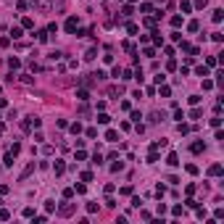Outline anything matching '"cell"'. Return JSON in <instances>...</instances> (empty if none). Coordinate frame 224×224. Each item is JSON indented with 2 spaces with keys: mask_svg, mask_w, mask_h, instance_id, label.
Here are the masks:
<instances>
[{
  "mask_svg": "<svg viewBox=\"0 0 224 224\" xmlns=\"http://www.w3.org/2000/svg\"><path fill=\"white\" fill-rule=\"evenodd\" d=\"M179 8H182L184 13H190V11H192V3H187V0H182V3H179Z\"/></svg>",
  "mask_w": 224,
  "mask_h": 224,
  "instance_id": "16",
  "label": "cell"
},
{
  "mask_svg": "<svg viewBox=\"0 0 224 224\" xmlns=\"http://www.w3.org/2000/svg\"><path fill=\"white\" fill-rule=\"evenodd\" d=\"M158 92H161L164 98H169V95H171V87L169 85H158Z\"/></svg>",
  "mask_w": 224,
  "mask_h": 224,
  "instance_id": "8",
  "label": "cell"
},
{
  "mask_svg": "<svg viewBox=\"0 0 224 224\" xmlns=\"http://www.w3.org/2000/svg\"><path fill=\"white\" fill-rule=\"evenodd\" d=\"M116 137H119L116 129H108V132H105V140H108V142H116Z\"/></svg>",
  "mask_w": 224,
  "mask_h": 224,
  "instance_id": "11",
  "label": "cell"
},
{
  "mask_svg": "<svg viewBox=\"0 0 224 224\" xmlns=\"http://www.w3.org/2000/svg\"><path fill=\"white\" fill-rule=\"evenodd\" d=\"M211 40H214V42H222L224 37H222V32H214V34H211Z\"/></svg>",
  "mask_w": 224,
  "mask_h": 224,
  "instance_id": "39",
  "label": "cell"
},
{
  "mask_svg": "<svg viewBox=\"0 0 224 224\" xmlns=\"http://www.w3.org/2000/svg\"><path fill=\"white\" fill-rule=\"evenodd\" d=\"M92 164L100 166V164H103V156H100V153H95V156H92Z\"/></svg>",
  "mask_w": 224,
  "mask_h": 224,
  "instance_id": "30",
  "label": "cell"
},
{
  "mask_svg": "<svg viewBox=\"0 0 224 224\" xmlns=\"http://www.w3.org/2000/svg\"><path fill=\"white\" fill-rule=\"evenodd\" d=\"M153 42H156V45H164V37H161L156 29H153Z\"/></svg>",
  "mask_w": 224,
  "mask_h": 224,
  "instance_id": "21",
  "label": "cell"
},
{
  "mask_svg": "<svg viewBox=\"0 0 224 224\" xmlns=\"http://www.w3.org/2000/svg\"><path fill=\"white\" fill-rule=\"evenodd\" d=\"M142 55H145V58H153V55H156V50H153V47H145Z\"/></svg>",
  "mask_w": 224,
  "mask_h": 224,
  "instance_id": "29",
  "label": "cell"
},
{
  "mask_svg": "<svg viewBox=\"0 0 224 224\" xmlns=\"http://www.w3.org/2000/svg\"><path fill=\"white\" fill-rule=\"evenodd\" d=\"M77 98L85 103V100H90V92H87V90H77Z\"/></svg>",
  "mask_w": 224,
  "mask_h": 224,
  "instance_id": "13",
  "label": "cell"
},
{
  "mask_svg": "<svg viewBox=\"0 0 224 224\" xmlns=\"http://www.w3.org/2000/svg\"><path fill=\"white\" fill-rule=\"evenodd\" d=\"M140 11H142V13H150L153 6H150V3H142V6H140Z\"/></svg>",
  "mask_w": 224,
  "mask_h": 224,
  "instance_id": "35",
  "label": "cell"
},
{
  "mask_svg": "<svg viewBox=\"0 0 224 224\" xmlns=\"http://www.w3.org/2000/svg\"><path fill=\"white\" fill-rule=\"evenodd\" d=\"M32 171H34V164H29V166H26L24 171H21V179H26V177H29V174H32Z\"/></svg>",
  "mask_w": 224,
  "mask_h": 224,
  "instance_id": "17",
  "label": "cell"
},
{
  "mask_svg": "<svg viewBox=\"0 0 224 224\" xmlns=\"http://www.w3.org/2000/svg\"><path fill=\"white\" fill-rule=\"evenodd\" d=\"M177 132H179V135H187V132H190V127H187V124H182V121H179V124H177Z\"/></svg>",
  "mask_w": 224,
  "mask_h": 224,
  "instance_id": "19",
  "label": "cell"
},
{
  "mask_svg": "<svg viewBox=\"0 0 224 224\" xmlns=\"http://www.w3.org/2000/svg\"><path fill=\"white\" fill-rule=\"evenodd\" d=\"M63 26H66V32H69V34H74V32H77V26H79V19H77V16H69Z\"/></svg>",
  "mask_w": 224,
  "mask_h": 224,
  "instance_id": "1",
  "label": "cell"
},
{
  "mask_svg": "<svg viewBox=\"0 0 224 224\" xmlns=\"http://www.w3.org/2000/svg\"><path fill=\"white\" fill-rule=\"evenodd\" d=\"M187 29H190V32H198V29H200V24H198V21H190V24H187Z\"/></svg>",
  "mask_w": 224,
  "mask_h": 224,
  "instance_id": "34",
  "label": "cell"
},
{
  "mask_svg": "<svg viewBox=\"0 0 224 224\" xmlns=\"http://www.w3.org/2000/svg\"><path fill=\"white\" fill-rule=\"evenodd\" d=\"M190 150H192V153H203V150H206V145H203V142H192Z\"/></svg>",
  "mask_w": 224,
  "mask_h": 224,
  "instance_id": "14",
  "label": "cell"
},
{
  "mask_svg": "<svg viewBox=\"0 0 224 224\" xmlns=\"http://www.w3.org/2000/svg\"><path fill=\"white\" fill-rule=\"evenodd\" d=\"M211 127H214V129H216V127H222V119H219V113H216V116H211Z\"/></svg>",
  "mask_w": 224,
  "mask_h": 224,
  "instance_id": "23",
  "label": "cell"
},
{
  "mask_svg": "<svg viewBox=\"0 0 224 224\" xmlns=\"http://www.w3.org/2000/svg\"><path fill=\"white\" fill-rule=\"evenodd\" d=\"M127 32H129V34H137L140 29H137V24H127Z\"/></svg>",
  "mask_w": 224,
  "mask_h": 224,
  "instance_id": "32",
  "label": "cell"
},
{
  "mask_svg": "<svg viewBox=\"0 0 224 224\" xmlns=\"http://www.w3.org/2000/svg\"><path fill=\"white\" fill-rule=\"evenodd\" d=\"M171 214H174V216H182L184 208H182V206H174V208H171Z\"/></svg>",
  "mask_w": 224,
  "mask_h": 224,
  "instance_id": "31",
  "label": "cell"
},
{
  "mask_svg": "<svg viewBox=\"0 0 224 224\" xmlns=\"http://www.w3.org/2000/svg\"><path fill=\"white\" fill-rule=\"evenodd\" d=\"M108 121H111V116H108V113H103V111H100V113H98V124H108Z\"/></svg>",
  "mask_w": 224,
  "mask_h": 224,
  "instance_id": "12",
  "label": "cell"
},
{
  "mask_svg": "<svg viewBox=\"0 0 224 224\" xmlns=\"http://www.w3.org/2000/svg\"><path fill=\"white\" fill-rule=\"evenodd\" d=\"M37 40H40V42H47V29H40V32H37Z\"/></svg>",
  "mask_w": 224,
  "mask_h": 224,
  "instance_id": "18",
  "label": "cell"
},
{
  "mask_svg": "<svg viewBox=\"0 0 224 224\" xmlns=\"http://www.w3.org/2000/svg\"><path fill=\"white\" fill-rule=\"evenodd\" d=\"M8 66H11V71H16V69H21V61L11 55V58H8Z\"/></svg>",
  "mask_w": 224,
  "mask_h": 224,
  "instance_id": "4",
  "label": "cell"
},
{
  "mask_svg": "<svg viewBox=\"0 0 224 224\" xmlns=\"http://www.w3.org/2000/svg\"><path fill=\"white\" fill-rule=\"evenodd\" d=\"M8 216H11V214H8V211H3V208H0V222H6Z\"/></svg>",
  "mask_w": 224,
  "mask_h": 224,
  "instance_id": "44",
  "label": "cell"
},
{
  "mask_svg": "<svg viewBox=\"0 0 224 224\" xmlns=\"http://www.w3.org/2000/svg\"><path fill=\"white\" fill-rule=\"evenodd\" d=\"M187 100H190V105H198V103H200V95H190Z\"/></svg>",
  "mask_w": 224,
  "mask_h": 224,
  "instance_id": "36",
  "label": "cell"
},
{
  "mask_svg": "<svg viewBox=\"0 0 224 224\" xmlns=\"http://www.w3.org/2000/svg\"><path fill=\"white\" fill-rule=\"evenodd\" d=\"M208 174H211V177H219V174H222V164H214L208 169Z\"/></svg>",
  "mask_w": 224,
  "mask_h": 224,
  "instance_id": "6",
  "label": "cell"
},
{
  "mask_svg": "<svg viewBox=\"0 0 224 224\" xmlns=\"http://www.w3.org/2000/svg\"><path fill=\"white\" fill-rule=\"evenodd\" d=\"M95 55H98V50H95V47H90V50L85 53V58H87V61H92V58H95Z\"/></svg>",
  "mask_w": 224,
  "mask_h": 224,
  "instance_id": "24",
  "label": "cell"
},
{
  "mask_svg": "<svg viewBox=\"0 0 224 224\" xmlns=\"http://www.w3.org/2000/svg\"><path fill=\"white\" fill-rule=\"evenodd\" d=\"M82 182H92V171H82Z\"/></svg>",
  "mask_w": 224,
  "mask_h": 224,
  "instance_id": "33",
  "label": "cell"
},
{
  "mask_svg": "<svg viewBox=\"0 0 224 224\" xmlns=\"http://www.w3.org/2000/svg\"><path fill=\"white\" fill-rule=\"evenodd\" d=\"M171 26H174V29L182 26V16H171Z\"/></svg>",
  "mask_w": 224,
  "mask_h": 224,
  "instance_id": "22",
  "label": "cell"
},
{
  "mask_svg": "<svg viewBox=\"0 0 224 224\" xmlns=\"http://www.w3.org/2000/svg\"><path fill=\"white\" fill-rule=\"evenodd\" d=\"M200 116H203V111H200V108H192V111H190V119H200Z\"/></svg>",
  "mask_w": 224,
  "mask_h": 224,
  "instance_id": "27",
  "label": "cell"
},
{
  "mask_svg": "<svg viewBox=\"0 0 224 224\" xmlns=\"http://www.w3.org/2000/svg\"><path fill=\"white\" fill-rule=\"evenodd\" d=\"M184 206H187V208H198V203L192 200V198H187V200H184Z\"/></svg>",
  "mask_w": 224,
  "mask_h": 224,
  "instance_id": "38",
  "label": "cell"
},
{
  "mask_svg": "<svg viewBox=\"0 0 224 224\" xmlns=\"http://www.w3.org/2000/svg\"><path fill=\"white\" fill-rule=\"evenodd\" d=\"M34 8H40V11H47L50 6H47V0H34Z\"/></svg>",
  "mask_w": 224,
  "mask_h": 224,
  "instance_id": "10",
  "label": "cell"
},
{
  "mask_svg": "<svg viewBox=\"0 0 224 224\" xmlns=\"http://www.w3.org/2000/svg\"><path fill=\"white\" fill-rule=\"evenodd\" d=\"M198 74L200 77H208V66H198Z\"/></svg>",
  "mask_w": 224,
  "mask_h": 224,
  "instance_id": "37",
  "label": "cell"
},
{
  "mask_svg": "<svg viewBox=\"0 0 224 224\" xmlns=\"http://www.w3.org/2000/svg\"><path fill=\"white\" fill-rule=\"evenodd\" d=\"M129 3H137V0H129Z\"/></svg>",
  "mask_w": 224,
  "mask_h": 224,
  "instance_id": "45",
  "label": "cell"
},
{
  "mask_svg": "<svg viewBox=\"0 0 224 224\" xmlns=\"http://www.w3.org/2000/svg\"><path fill=\"white\" fill-rule=\"evenodd\" d=\"M8 42H11V37H0V47H8Z\"/></svg>",
  "mask_w": 224,
  "mask_h": 224,
  "instance_id": "43",
  "label": "cell"
},
{
  "mask_svg": "<svg viewBox=\"0 0 224 224\" xmlns=\"http://www.w3.org/2000/svg\"><path fill=\"white\" fill-rule=\"evenodd\" d=\"M208 6V0H195V8H206Z\"/></svg>",
  "mask_w": 224,
  "mask_h": 224,
  "instance_id": "42",
  "label": "cell"
},
{
  "mask_svg": "<svg viewBox=\"0 0 224 224\" xmlns=\"http://www.w3.org/2000/svg\"><path fill=\"white\" fill-rule=\"evenodd\" d=\"M11 37H13V40L24 37V26H13V29H11Z\"/></svg>",
  "mask_w": 224,
  "mask_h": 224,
  "instance_id": "3",
  "label": "cell"
},
{
  "mask_svg": "<svg viewBox=\"0 0 224 224\" xmlns=\"http://www.w3.org/2000/svg\"><path fill=\"white\" fill-rule=\"evenodd\" d=\"M21 26H24V29H32V26H34V21H32V19H29V16H26V19H24V21H21Z\"/></svg>",
  "mask_w": 224,
  "mask_h": 224,
  "instance_id": "25",
  "label": "cell"
},
{
  "mask_svg": "<svg viewBox=\"0 0 224 224\" xmlns=\"http://www.w3.org/2000/svg\"><path fill=\"white\" fill-rule=\"evenodd\" d=\"M156 161H158V150L150 148V153H148V164H156Z\"/></svg>",
  "mask_w": 224,
  "mask_h": 224,
  "instance_id": "15",
  "label": "cell"
},
{
  "mask_svg": "<svg viewBox=\"0 0 224 224\" xmlns=\"http://www.w3.org/2000/svg\"><path fill=\"white\" fill-rule=\"evenodd\" d=\"M69 129H71V132H74V135H79V132H82V124H79V121H74V124H71V127H69Z\"/></svg>",
  "mask_w": 224,
  "mask_h": 224,
  "instance_id": "28",
  "label": "cell"
},
{
  "mask_svg": "<svg viewBox=\"0 0 224 224\" xmlns=\"http://www.w3.org/2000/svg\"><path fill=\"white\" fill-rule=\"evenodd\" d=\"M216 63H219V58H214V55H208V61H206V66H208V69H214Z\"/></svg>",
  "mask_w": 224,
  "mask_h": 224,
  "instance_id": "26",
  "label": "cell"
},
{
  "mask_svg": "<svg viewBox=\"0 0 224 224\" xmlns=\"http://www.w3.org/2000/svg\"><path fill=\"white\" fill-rule=\"evenodd\" d=\"M63 169H66L63 161H55V164H53V171H55V174H63Z\"/></svg>",
  "mask_w": 224,
  "mask_h": 224,
  "instance_id": "7",
  "label": "cell"
},
{
  "mask_svg": "<svg viewBox=\"0 0 224 224\" xmlns=\"http://www.w3.org/2000/svg\"><path fill=\"white\" fill-rule=\"evenodd\" d=\"M3 166H13V153H11V150L3 156Z\"/></svg>",
  "mask_w": 224,
  "mask_h": 224,
  "instance_id": "9",
  "label": "cell"
},
{
  "mask_svg": "<svg viewBox=\"0 0 224 224\" xmlns=\"http://www.w3.org/2000/svg\"><path fill=\"white\" fill-rule=\"evenodd\" d=\"M174 119H177V121H182V119H184V113L179 111V108H174Z\"/></svg>",
  "mask_w": 224,
  "mask_h": 224,
  "instance_id": "41",
  "label": "cell"
},
{
  "mask_svg": "<svg viewBox=\"0 0 224 224\" xmlns=\"http://www.w3.org/2000/svg\"><path fill=\"white\" fill-rule=\"evenodd\" d=\"M71 211H74V206H61L58 214H61V216H71Z\"/></svg>",
  "mask_w": 224,
  "mask_h": 224,
  "instance_id": "5",
  "label": "cell"
},
{
  "mask_svg": "<svg viewBox=\"0 0 224 224\" xmlns=\"http://www.w3.org/2000/svg\"><path fill=\"white\" fill-rule=\"evenodd\" d=\"M85 158H87V153L82 150V148H79V150H77V161H85Z\"/></svg>",
  "mask_w": 224,
  "mask_h": 224,
  "instance_id": "40",
  "label": "cell"
},
{
  "mask_svg": "<svg viewBox=\"0 0 224 224\" xmlns=\"http://www.w3.org/2000/svg\"><path fill=\"white\" fill-rule=\"evenodd\" d=\"M224 19V11H222V8H216V11H214V21H216V24H219V21H222Z\"/></svg>",
  "mask_w": 224,
  "mask_h": 224,
  "instance_id": "20",
  "label": "cell"
},
{
  "mask_svg": "<svg viewBox=\"0 0 224 224\" xmlns=\"http://www.w3.org/2000/svg\"><path fill=\"white\" fill-rule=\"evenodd\" d=\"M166 164L169 166H179V156L177 153H169V156H166Z\"/></svg>",
  "mask_w": 224,
  "mask_h": 224,
  "instance_id": "2",
  "label": "cell"
}]
</instances>
